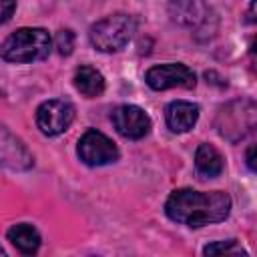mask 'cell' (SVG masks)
I'll return each instance as SVG.
<instances>
[{
  "mask_svg": "<svg viewBox=\"0 0 257 257\" xmlns=\"http://www.w3.org/2000/svg\"><path fill=\"white\" fill-rule=\"evenodd\" d=\"M165 213L171 221L197 229L225 221L231 213V197L225 191L203 193L195 189H177L169 195Z\"/></svg>",
  "mask_w": 257,
  "mask_h": 257,
  "instance_id": "6da1fadb",
  "label": "cell"
},
{
  "mask_svg": "<svg viewBox=\"0 0 257 257\" xmlns=\"http://www.w3.org/2000/svg\"><path fill=\"white\" fill-rule=\"evenodd\" d=\"M215 128L221 139L239 143L257 131V102L251 98H235L219 106L215 114Z\"/></svg>",
  "mask_w": 257,
  "mask_h": 257,
  "instance_id": "7a4b0ae2",
  "label": "cell"
},
{
  "mask_svg": "<svg viewBox=\"0 0 257 257\" xmlns=\"http://www.w3.org/2000/svg\"><path fill=\"white\" fill-rule=\"evenodd\" d=\"M52 40L44 28H18L2 42V58L14 64L44 60L50 54Z\"/></svg>",
  "mask_w": 257,
  "mask_h": 257,
  "instance_id": "3957f363",
  "label": "cell"
},
{
  "mask_svg": "<svg viewBox=\"0 0 257 257\" xmlns=\"http://www.w3.org/2000/svg\"><path fill=\"white\" fill-rule=\"evenodd\" d=\"M135 32V20L128 14H112L94 22L88 30L90 44L100 52H116L124 48Z\"/></svg>",
  "mask_w": 257,
  "mask_h": 257,
  "instance_id": "277c9868",
  "label": "cell"
},
{
  "mask_svg": "<svg viewBox=\"0 0 257 257\" xmlns=\"http://www.w3.org/2000/svg\"><path fill=\"white\" fill-rule=\"evenodd\" d=\"M76 153H78V159L88 167L110 165L118 159L116 145L96 128H88L82 133V137L78 139Z\"/></svg>",
  "mask_w": 257,
  "mask_h": 257,
  "instance_id": "5b68a950",
  "label": "cell"
},
{
  "mask_svg": "<svg viewBox=\"0 0 257 257\" xmlns=\"http://www.w3.org/2000/svg\"><path fill=\"white\" fill-rule=\"evenodd\" d=\"M145 82L153 90H169V88H193L197 84L195 72L181 62H167L151 66L145 74Z\"/></svg>",
  "mask_w": 257,
  "mask_h": 257,
  "instance_id": "8992f818",
  "label": "cell"
},
{
  "mask_svg": "<svg viewBox=\"0 0 257 257\" xmlns=\"http://www.w3.org/2000/svg\"><path fill=\"white\" fill-rule=\"evenodd\" d=\"M74 120V106L66 100H44L36 108V124L42 135L56 137L62 135Z\"/></svg>",
  "mask_w": 257,
  "mask_h": 257,
  "instance_id": "52a82bcc",
  "label": "cell"
},
{
  "mask_svg": "<svg viewBox=\"0 0 257 257\" xmlns=\"http://www.w3.org/2000/svg\"><path fill=\"white\" fill-rule=\"evenodd\" d=\"M110 120H112V126L116 128V133L124 139H131V141H139V139L147 137L151 131L149 114L137 104L116 106L110 114Z\"/></svg>",
  "mask_w": 257,
  "mask_h": 257,
  "instance_id": "ba28073f",
  "label": "cell"
},
{
  "mask_svg": "<svg viewBox=\"0 0 257 257\" xmlns=\"http://www.w3.org/2000/svg\"><path fill=\"white\" fill-rule=\"evenodd\" d=\"M171 20L191 30H205L213 20V12L205 0H171Z\"/></svg>",
  "mask_w": 257,
  "mask_h": 257,
  "instance_id": "9c48e42d",
  "label": "cell"
},
{
  "mask_svg": "<svg viewBox=\"0 0 257 257\" xmlns=\"http://www.w3.org/2000/svg\"><path fill=\"white\" fill-rule=\"evenodd\" d=\"M0 155H2V165L12 171H26L34 165V157L28 151V147L20 139H16L6 126L2 128Z\"/></svg>",
  "mask_w": 257,
  "mask_h": 257,
  "instance_id": "30bf717a",
  "label": "cell"
},
{
  "mask_svg": "<svg viewBox=\"0 0 257 257\" xmlns=\"http://www.w3.org/2000/svg\"><path fill=\"white\" fill-rule=\"evenodd\" d=\"M199 118V106L189 100H173L165 108L167 126L173 133H187L195 126Z\"/></svg>",
  "mask_w": 257,
  "mask_h": 257,
  "instance_id": "8fae6325",
  "label": "cell"
},
{
  "mask_svg": "<svg viewBox=\"0 0 257 257\" xmlns=\"http://www.w3.org/2000/svg\"><path fill=\"white\" fill-rule=\"evenodd\" d=\"M74 88L86 96V98H96L104 92V76L94 68V66H88V64H82L74 70Z\"/></svg>",
  "mask_w": 257,
  "mask_h": 257,
  "instance_id": "7c38bea8",
  "label": "cell"
},
{
  "mask_svg": "<svg viewBox=\"0 0 257 257\" xmlns=\"http://www.w3.org/2000/svg\"><path fill=\"white\" fill-rule=\"evenodd\" d=\"M8 241L22 253V255H34L40 247V233L36 231L34 225L30 223H18V225H12L6 233Z\"/></svg>",
  "mask_w": 257,
  "mask_h": 257,
  "instance_id": "4fadbf2b",
  "label": "cell"
},
{
  "mask_svg": "<svg viewBox=\"0 0 257 257\" xmlns=\"http://www.w3.org/2000/svg\"><path fill=\"white\" fill-rule=\"evenodd\" d=\"M195 167H197V171H199L203 177L213 179V177H219V175L223 173V167H225V165H223L221 153H219L213 145L203 143V145L197 147V153H195Z\"/></svg>",
  "mask_w": 257,
  "mask_h": 257,
  "instance_id": "5bb4252c",
  "label": "cell"
},
{
  "mask_svg": "<svg viewBox=\"0 0 257 257\" xmlns=\"http://www.w3.org/2000/svg\"><path fill=\"white\" fill-rule=\"evenodd\" d=\"M205 255H247V251L237 243V239H227V241H215L209 243L203 249Z\"/></svg>",
  "mask_w": 257,
  "mask_h": 257,
  "instance_id": "9a60e30c",
  "label": "cell"
},
{
  "mask_svg": "<svg viewBox=\"0 0 257 257\" xmlns=\"http://www.w3.org/2000/svg\"><path fill=\"white\" fill-rule=\"evenodd\" d=\"M54 46H56V52L60 56H68L74 48V32L68 30V28H62L56 32V38H54Z\"/></svg>",
  "mask_w": 257,
  "mask_h": 257,
  "instance_id": "2e32d148",
  "label": "cell"
},
{
  "mask_svg": "<svg viewBox=\"0 0 257 257\" xmlns=\"http://www.w3.org/2000/svg\"><path fill=\"white\" fill-rule=\"evenodd\" d=\"M245 165L249 167V171L257 173V145H251L245 151Z\"/></svg>",
  "mask_w": 257,
  "mask_h": 257,
  "instance_id": "e0dca14e",
  "label": "cell"
},
{
  "mask_svg": "<svg viewBox=\"0 0 257 257\" xmlns=\"http://www.w3.org/2000/svg\"><path fill=\"white\" fill-rule=\"evenodd\" d=\"M16 8V0H2V22H8Z\"/></svg>",
  "mask_w": 257,
  "mask_h": 257,
  "instance_id": "ac0fdd59",
  "label": "cell"
},
{
  "mask_svg": "<svg viewBox=\"0 0 257 257\" xmlns=\"http://www.w3.org/2000/svg\"><path fill=\"white\" fill-rule=\"evenodd\" d=\"M245 20L249 24H257V0H251L247 12H245Z\"/></svg>",
  "mask_w": 257,
  "mask_h": 257,
  "instance_id": "d6986e66",
  "label": "cell"
},
{
  "mask_svg": "<svg viewBox=\"0 0 257 257\" xmlns=\"http://www.w3.org/2000/svg\"><path fill=\"white\" fill-rule=\"evenodd\" d=\"M249 54H251L253 64L257 66V38H253V42H251V46H249Z\"/></svg>",
  "mask_w": 257,
  "mask_h": 257,
  "instance_id": "ffe728a7",
  "label": "cell"
}]
</instances>
